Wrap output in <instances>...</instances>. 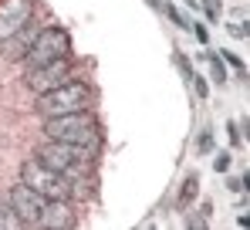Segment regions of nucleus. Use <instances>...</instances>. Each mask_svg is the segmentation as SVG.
<instances>
[{
	"label": "nucleus",
	"mask_w": 250,
	"mask_h": 230,
	"mask_svg": "<svg viewBox=\"0 0 250 230\" xmlns=\"http://www.w3.org/2000/svg\"><path fill=\"white\" fill-rule=\"evenodd\" d=\"M34 38H38V31H34V24H27V27H21L17 34H10L7 41H0L3 58H7V61H24V54L31 51Z\"/></svg>",
	"instance_id": "obj_9"
},
{
	"label": "nucleus",
	"mask_w": 250,
	"mask_h": 230,
	"mask_svg": "<svg viewBox=\"0 0 250 230\" xmlns=\"http://www.w3.org/2000/svg\"><path fill=\"white\" fill-rule=\"evenodd\" d=\"M44 136H47V139H58V142L98 146V142H102V125H98V115L91 112V109H82V112L44 118Z\"/></svg>",
	"instance_id": "obj_2"
},
{
	"label": "nucleus",
	"mask_w": 250,
	"mask_h": 230,
	"mask_svg": "<svg viewBox=\"0 0 250 230\" xmlns=\"http://www.w3.org/2000/svg\"><path fill=\"white\" fill-rule=\"evenodd\" d=\"M21 227H24V220L17 217L10 200H0V230H21Z\"/></svg>",
	"instance_id": "obj_12"
},
{
	"label": "nucleus",
	"mask_w": 250,
	"mask_h": 230,
	"mask_svg": "<svg viewBox=\"0 0 250 230\" xmlns=\"http://www.w3.org/2000/svg\"><path fill=\"white\" fill-rule=\"evenodd\" d=\"M227 31H230L233 38H247V10H237V17H230Z\"/></svg>",
	"instance_id": "obj_14"
},
{
	"label": "nucleus",
	"mask_w": 250,
	"mask_h": 230,
	"mask_svg": "<svg viewBox=\"0 0 250 230\" xmlns=\"http://www.w3.org/2000/svg\"><path fill=\"white\" fill-rule=\"evenodd\" d=\"M203 10H207L209 21H216V14H220V0H207V3H203Z\"/></svg>",
	"instance_id": "obj_24"
},
{
	"label": "nucleus",
	"mask_w": 250,
	"mask_h": 230,
	"mask_svg": "<svg viewBox=\"0 0 250 230\" xmlns=\"http://www.w3.org/2000/svg\"><path fill=\"white\" fill-rule=\"evenodd\" d=\"M61 58H71V34L64 27H54L51 24V27L38 31L31 51L24 54V65L31 71V68H41V65H51V61H61Z\"/></svg>",
	"instance_id": "obj_4"
},
{
	"label": "nucleus",
	"mask_w": 250,
	"mask_h": 230,
	"mask_svg": "<svg viewBox=\"0 0 250 230\" xmlns=\"http://www.w3.org/2000/svg\"><path fill=\"white\" fill-rule=\"evenodd\" d=\"M176 65H179V71H183V78H186V81L193 78V68H189V61H186V54H176Z\"/></svg>",
	"instance_id": "obj_22"
},
{
	"label": "nucleus",
	"mask_w": 250,
	"mask_h": 230,
	"mask_svg": "<svg viewBox=\"0 0 250 230\" xmlns=\"http://www.w3.org/2000/svg\"><path fill=\"white\" fill-rule=\"evenodd\" d=\"M213 169H216V173H230V153L216 156V159H213Z\"/></svg>",
	"instance_id": "obj_20"
},
{
	"label": "nucleus",
	"mask_w": 250,
	"mask_h": 230,
	"mask_svg": "<svg viewBox=\"0 0 250 230\" xmlns=\"http://www.w3.org/2000/svg\"><path fill=\"white\" fill-rule=\"evenodd\" d=\"M10 207L17 210V217L24 220V227H38L41 224V213L47 207V196H41L38 190H31L27 183H14L10 186Z\"/></svg>",
	"instance_id": "obj_6"
},
{
	"label": "nucleus",
	"mask_w": 250,
	"mask_h": 230,
	"mask_svg": "<svg viewBox=\"0 0 250 230\" xmlns=\"http://www.w3.org/2000/svg\"><path fill=\"white\" fill-rule=\"evenodd\" d=\"M34 109H38V115H44V118L91 109V88H88L84 81H64V85H58V88H51V92H41Z\"/></svg>",
	"instance_id": "obj_3"
},
{
	"label": "nucleus",
	"mask_w": 250,
	"mask_h": 230,
	"mask_svg": "<svg viewBox=\"0 0 250 230\" xmlns=\"http://www.w3.org/2000/svg\"><path fill=\"white\" fill-rule=\"evenodd\" d=\"M227 190L244 196V193H247V176H230V180H227Z\"/></svg>",
	"instance_id": "obj_15"
},
{
	"label": "nucleus",
	"mask_w": 250,
	"mask_h": 230,
	"mask_svg": "<svg viewBox=\"0 0 250 230\" xmlns=\"http://www.w3.org/2000/svg\"><path fill=\"white\" fill-rule=\"evenodd\" d=\"M207 58V65H209V75H213V81L216 85H227V71H223V61H220V54H203Z\"/></svg>",
	"instance_id": "obj_13"
},
{
	"label": "nucleus",
	"mask_w": 250,
	"mask_h": 230,
	"mask_svg": "<svg viewBox=\"0 0 250 230\" xmlns=\"http://www.w3.org/2000/svg\"><path fill=\"white\" fill-rule=\"evenodd\" d=\"M21 183H27L31 190H38L41 196H47V200H68V196H71V183H68L58 169L44 166L38 156L21 166Z\"/></svg>",
	"instance_id": "obj_5"
},
{
	"label": "nucleus",
	"mask_w": 250,
	"mask_h": 230,
	"mask_svg": "<svg viewBox=\"0 0 250 230\" xmlns=\"http://www.w3.org/2000/svg\"><path fill=\"white\" fill-rule=\"evenodd\" d=\"M146 3H149V7H159V0H146Z\"/></svg>",
	"instance_id": "obj_25"
},
{
	"label": "nucleus",
	"mask_w": 250,
	"mask_h": 230,
	"mask_svg": "<svg viewBox=\"0 0 250 230\" xmlns=\"http://www.w3.org/2000/svg\"><path fill=\"white\" fill-rule=\"evenodd\" d=\"M166 14L172 17V21H176V24H179V27H183V31H189V17H186V14H179V7L166 3Z\"/></svg>",
	"instance_id": "obj_17"
},
{
	"label": "nucleus",
	"mask_w": 250,
	"mask_h": 230,
	"mask_svg": "<svg viewBox=\"0 0 250 230\" xmlns=\"http://www.w3.org/2000/svg\"><path fill=\"white\" fill-rule=\"evenodd\" d=\"M189 31L196 34V41H200V44H207V41H209V31L203 27V24H189Z\"/></svg>",
	"instance_id": "obj_23"
},
{
	"label": "nucleus",
	"mask_w": 250,
	"mask_h": 230,
	"mask_svg": "<svg viewBox=\"0 0 250 230\" xmlns=\"http://www.w3.org/2000/svg\"><path fill=\"white\" fill-rule=\"evenodd\" d=\"M38 159L44 166L58 169L68 183L71 180H84V173L95 166V146H78V142H58L47 139L38 146Z\"/></svg>",
	"instance_id": "obj_1"
},
{
	"label": "nucleus",
	"mask_w": 250,
	"mask_h": 230,
	"mask_svg": "<svg viewBox=\"0 0 250 230\" xmlns=\"http://www.w3.org/2000/svg\"><path fill=\"white\" fill-rule=\"evenodd\" d=\"M227 136H230V142H233V146H240V139H244V136H240V125H237L233 118L227 122Z\"/></svg>",
	"instance_id": "obj_21"
},
{
	"label": "nucleus",
	"mask_w": 250,
	"mask_h": 230,
	"mask_svg": "<svg viewBox=\"0 0 250 230\" xmlns=\"http://www.w3.org/2000/svg\"><path fill=\"white\" fill-rule=\"evenodd\" d=\"M196 149H200V153H213V136H209V129H203V132H200Z\"/></svg>",
	"instance_id": "obj_19"
},
{
	"label": "nucleus",
	"mask_w": 250,
	"mask_h": 230,
	"mask_svg": "<svg viewBox=\"0 0 250 230\" xmlns=\"http://www.w3.org/2000/svg\"><path fill=\"white\" fill-rule=\"evenodd\" d=\"M64 81H71V65H68V58L51 61V65H41V68H31V71L24 75V85H27L34 95L51 92V88L64 85Z\"/></svg>",
	"instance_id": "obj_7"
},
{
	"label": "nucleus",
	"mask_w": 250,
	"mask_h": 230,
	"mask_svg": "<svg viewBox=\"0 0 250 230\" xmlns=\"http://www.w3.org/2000/svg\"><path fill=\"white\" fill-rule=\"evenodd\" d=\"M196 193H200V176H196V173H189V176H186V183H183V190L176 193V210H186V207L196 200Z\"/></svg>",
	"instance_id": "obj_11"
},
{
	"label": "nucleus",
	"mask_w": 250,
	"mask_h": 230,
	"mask_svg": "<svg viewBox=\"0 0 250 230\" xmlns=\"http://www.w3.org/2000/svg\"><path fill=\"white\" fill-rule=\"evenodd\" d=\"M38 227H75V210L68 207V200H47Z\"/></svg>",
	"instance_id": "obj_10"
},
{
	"label": "nucleus",
	"mask_w": 250,
	"mask_h": 230,
	"mask_svg": "<svg viewBox=\"0 0 250 230\" xmlns=\"http://www.w3.org/2000/svg\"><path fill=\"white\" fill-rule=\"evenodd\" d=\"M34 21V0H0V41Z\"/></svg>",
	"instance_id": "obj_8"
},
{
	"label": "nucleus",
	"mask_w": 250,
	"mask_h": 230,
	"mask_svg": "<svg viewBox=\"0 0 250 230\" xmlns=\"http://www.w3.org/2000/svg\"><path fill=\"white\" fill-rule=\"evenodd\" d=\"M220 61L233 65V71H237V75H244V71H247V68H244V61H240V58H237L233 51H220Z\"/></svg>",
	"instance_id": "obj_16"
},
{
	"label": "nucleus",
	"mask_w": 250,
	"mask_h": 230,
	"mask_svg": "<svg viewBox=\"0 0 250 230\" xmlns=\"http://www.w3.org/2000/svg\"><path fill=\"white\" fill-rule=\"evenodd\" d=\"M189 85H193V92H196L200 98H207V95H209V85H207V78L193 75V78H189Z\"/></svg>",
	"instance_id": "obj_18"
}]
</instances>
